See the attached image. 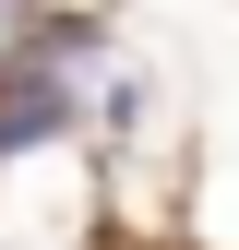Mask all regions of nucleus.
<instances>
[{"label":"nucleus","mask_w":239,"mask_h":250,"mask_svg":"<svg viewBox=\"0 0 239 250\" xmlns=\"http://www.w3.org/2000/svg\"><path fill=\"white\" fill-rule=\"evenodd\" d=\"M48 119H60V96H48V83H24V96H0V155L48 143Z\"/></svg>","instance_id":"nucleus-1"}]
</instances>
